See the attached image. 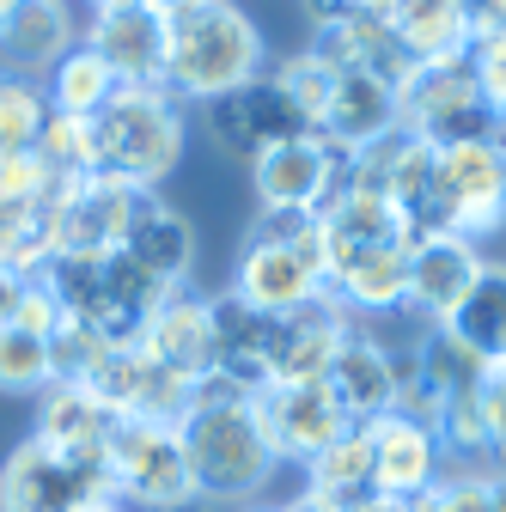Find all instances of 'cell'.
<instances>
[{"instance_id":"cell-1","label":"cell","mask_w":506,"mask_h":512,"mask_svg":"<svg viewBox=\"0 0 506 512\" xmlns=\"http://www.w3.org/2000/svg\"><path fill=\"white\" fill-rule=\"evenodd\" d=\"M415 226L397 202L342 189L324 208V287L330 299L354 311H403L409 287V256H415Z\"/></svg>"},{"instance_id":"cell-2","label":"cell","mask_w":506,"mask_h":512,"mask_svg":"<svg viewBox=\"0 0 506 512\" xmlns=\"http://www.w3.org/2000/svg\"><path fill=\"white\" fill-rule=\"evenodd\" d=\"M177 439H183V464L196 482V500L208 506H250L269 476L281 470L275 445L263 433L257 397H232V403H189L177 415Z\"/></svg>"},{"instance_id":"cell-3","label":"cell","mask_w":506,"mask_h":512,"mask_svg":"<svg viewBox=\"0 0 506 512\" xmlns=\"http://www.w3.org/2000/svg\"><path fill=\"white\" fill-rule=\"evenodd\" d=\"M263 80V31L232 0H196L165 19V86L171 98H220Z\"/></svg>"},{"instance_id":"cell-4","label":"cell","mask_w":506,"mask_h":512,"mask_svg":"<svg viewBox=\"0 0 506 512\" xmlns=\"http://www.w3.org/2000/svg\"><path fill=\"white\" fill-rule=\"evenodd\" d=\"M86 128H92V177L147 189V196L183 159V98H171V86H122L116 104L98 110Z\"/></svg>"},{"instance_id":"cell-5","label":"cell","mask_w":506,"mask_h":512,"mask_svg":"<svg viewBox=\"0 0 506 512\" xmlns=\"http://www.w3.org/2000/svg\"><path fill=\"white\" fill-rule=\"evenodd\" d=\"M37 275H43V287L61 299V311L80 317V324H92V330H98L104 342H116V348L141 342L147 317H153L159 299H165V287L147 281L122 250H110V256H49Z\"/></svg>"},{"instance_id":"cell-6","label":"cell","mask_w":506,"mask_h":512,"mask_svg":"<svg viewBox=\"0 0 506 512\" xmlns=\"http://www.w3.org/2000/svg\"><path fill=\"white\" fill-rule=\"evenodd\" d=\"M421 238H464L482 244L506 226V153L494 141L470 147H439L433 159V189L409 214Z\"/></svg>"},{"instance_id":"cell-7","label":"cell","mask_w":506,"mask_h":512,"mask_svg":"<svg viewBox=\"0 0 506 512\" xmlns=\"http://www.w3.org/2000/svg\"><path fill=\"white\" fill-rule=\"evenodd\" d=\"M104 500H116L110 458L61 452L31 433L0 464V512H92Z\"/></svg>"},{"instance_id":"cell-8","label":"cell","mask_w":506,"mask_h":512,"mask_svg":"<svg viewBox=\"0 0 506 512\" xmlns=\"http://www.w3.org/2000/svg\"><path fill=\"white\" fill-rule=\"evenodd\" d=\"M397 104H403V128L427 147H470V141L500 135V116H494V104L482 98V86L470 74V55L421 61V68L403 80Z\"/></svg>"},{"instance_id":"cell-9","label":"cell","mask_w":506,"mask_h":512,"mask_svg":"<svg viewBox=\"0 0 506 512\" xmlns=\"http://www.w3.org/2000/svg\"><path fill=\"white\" fill-rule=\"evenodd\" d=\"M110 482L116 500L129 512H177L196 500V482H189L183 464V439L171 421H122L110 433Z\"/></svg>"},{"instance_id":"cell-10","label":"cell","mask_w":506,"mask_h":512,"mask_svg":"<svg viewBox=\"0 0 506 512\" xmlns=\"http://www.w3.org/2000/svg\"><path fill=\"white\" fill-rule=\"evenodd\" d=\"M202 122H208V135H214L232 159H244V165H257V159H263L269 147H281V141L311 135L305 110L275 86V74L250 80V86H238V92L208 98V104H202Z\"/></svg>"},{"instance_id":"cell-11","label":"cell","mask_w":506,"mask_h":512,"mask_svg":"<svg viewBox=\"0 0 506 512\" xmlns=\"http://www.w3.org/2000/svg\"><path fill=\"white\" fill-rule=\"evenodd\" d=\"M348 147H330L324 135H299L269 147L257 165H250V183H257V202L263 208H330L342 189H348Z\"/></svg>"},{"instance_id":"cell-12","label":"cell","mask_w":506,"mask_h":512,"mask_svg":"<svg viewBox=\"0 0 506 512\" xmlns=\"http://www.w3.org/2000/svg\"><path fill=\"white\" fill-rule=\"evenodd\" d=\"M141 196H147V189L110 183V177L68 183V189H61V202H55V226H49L55 256H110V250H122Z\"/></svg>"},{"instance_id":"cell-13","label":"cell","mask_w":506,"mask_h":512,"mask_svg":"<svg viewBox=\"0 0 506 512\" xmlns=\"http://www.w3.org/2000/svg\"><path fill=\"white\" fill-rule=\"evenodd\" d=\"M232 293L250 299L257 311L269 317H287L299 305H311L324 287V244H257V238H244L238 250V269H232Z\"/></svg>"},{"instance_id":"cell-14","label":"cell","mask_w":506,"mask_h":512,"mask_svg":"<svg viewBox=\"0 0 506 512\" xmlns=\"http://www.w3.org/2000/svg\"><path fill=\"white\" fill-rule=\"evenodd\" d=\"M86 49L122 86H165V13H153L147 0H110V7H92Z\"/></svg>"},{"instance_id":"cell-15","label":"cell","mask_w":506,"mask_h":512,"mask_svg":"<svg viewBox=\"0 0 506 512\" xmlns=\"http://www.w3.org/2000/svg\"><path fill=\"white\" fill-rule=\"evenodd\" d=\"M257 415H263V433L275 445V458L299 464V470L318 458L336 433H348V415L336 409L324 378H311V384H269V391L257 397Z\"/></svg>"},{"instance_id":"cell-16","label":"cell","mask_w":506,"mask_h":512,"mask_svg":"<svg viewBox=\"0 0 506 512\" xmlns=\"http://www.w3.org/2000/svg\"><path fill=\"white\" fill-rule=\"evenodd\" d=\"M372 433V488L391 494V500H421L439 476H446V445H439L433 421L415 415H378L366 421Z\"/></svg>"},{"instance_id":"cell-17","label":"cell","mask_w":506,"mask_h":512,"mask_svg":"<svg viewBox=\"0 0 506 512\" xmlns=\"http://www.w3.org/2000/svg\"><path fill=\"white\" fill-rule=\"evenodd\" d=\"M92 391H98L122 421H171V427H177V415L189 409V378L171 372V366H159L141 342L110 348V360H104L98 378H92Z\"/></svg>"},{"instance_id":"cell-18","label":"cell","mask_w":506,"mask_h":512,"mask_svg":"<svg viewBox=\"0 0 506 512\" xmlns=\"http://www.w3.org/2000/svg\"><path fill=\"white\" fill-rule=\"evenodd\" d=\"M318 61H330L336 74H372L403 92V80L415 74L409 49L397 43L391 19H366V13H336V19H318L311 25V43H305Z\"/></svg>"},{"instance_id":"cell-19","label":"cell","mask_w":506,"mask_h":512,"mask_svg":"<svg viewBox=\"0 0 506 512\" xmlns=\"http://www.w3.org/2000/svg\"><path fill=\"white\" fill-rule=\"evenodd\" d=\"M482 263H488L482 244H464V238H415L403 311H415L427 330H439V324H446V317L464 305V293L476 287Z\"/></svg>"},{"instance_id":"cell-20","label":"cell","mask_w":506,"mask_h":512,"mask_svg":"<svg viewBox=\"0 0 506 512\" xmlns=\"http://www.w3.org/2000/svg\"><path fill=\"white\" fill-rule=\"evenodd\" d=\"M348 330H354V317H348L330 293H318L311 305H299V311L275 317L269 384H311V378H324Z\"/></svg>"},{"instance_id":"cell-21","label":"cell","mask_w":506,"mask_h":512,"mask_svg":"<svg viewBox=\"0 0 506 512\" xmlns=\"http://www.w3.org/2000/svg\"><path fill=\"white\" fill-rule=\"evenodd\" d=\"M324 384H330L336 409L348 415V427H366V421L397 409V354L366 330H348L330 372H324Z\"/></svg>"},{"instance_id":"cell-22","label":"cell","mask_w":506,"mask_h":512,"mask_svg":"<svg viewBox=\"0 0 506 512\" xmlns=\"http://www.w3.org/2000/svg\"><path fill=\"white\" fill-rule=\"evenodd\" d=\"M214 311V372H226L232 384H244L250 397L269 391V348H275V317L257 311L250 299H238L232 287L208 299Z\"/></svg>"},{"instance_id":"cell-23","label":"cell","mask_w":506,"mask_h":512,"mask_svg":"<svg viewBox=\"0 0 506 512\" xmlns=\"http://www.w3.org/2000/svg\"><path fill=\"white\" fill-rule=\"evenodd\" d=\"M141 348L159 366L183 372L189 384L208 378L214 372V311H208V299L202 293H183V287L165 293L159 311L147 317V330H141Z\"/></svg>"},{"instance_id":"cell-24","label":"cell","mask_w":506,"mask_h":512,"mask_svg":"<svg viewBox=\"0 0 506 512\" xmlns=\"http://www.w3.org/2000/svg\"><path fill=\"white\" fill-rule=\"evenodd\" d=\"M397 128H403L397 86L372 80V74H336L330 104H324V116H318V135H324L330 147L360 153V147H372V141L397 135Z\"/></svg>"},{"instance_id":"cell-25","label":"cell","mask_w":506,"mask_h":512,"mask_svg":"<svg viewBox=\"0 0 506 512\" xmlns=\"http://www.w3.org/2000/svg\"><path fill=\"white\" fill-rule=\"evenodd\" d=\"M122 256H129L147 281H159L165 293H177L189 281V269H196V226H189L171 202L141 196V208L129 220V238H122Z\"/></svg>"},{"instance_id":"cell-26","label":"cell","mask_w":506,"mask_h":512,"mask_svg":"<svg viewBox=\"0 0 506 512\" xmlns=\"http://www.w3.org/2000/svg\"><path fill=\"white\" fill-rule=\"evenodd\" d=\"M68 49H74L68 0H19V7L0 13V61L13 68V80L49 74Z\"/></svg>"},{"instance_id":"cell-27","label":"cell","mask_w":506,"mask_h":512,"mask_svg":"<svg viewBox=\"0 0 506 512\" xmlns=\"http://www.w3.org/2000/svg\"><path fill=\"white\" fill-rule=\"evenodd\" d=\"M116 427H122V415L92 391V384H49L37 397V439L61 445V452L104 458Z\"/></svg>"},{"instance_id":"cell-28","label":"cell","mask_w":506,"mask_h":512,"mask_svg":"<svg viewBox=\"0 0 506 512\" xmlns=\"http://www.w3.org/2000/svg\"><path fill=\"white\" fill-rule=\"evenodd\" d=\"M397 43L409 49V61H458L470 55L476 31H470V0H403L391 13Z\"/></svg>"},{"instance_id":"cell-29","label":"cell","mask_w":506,"mask_h":512,"mask_svg":"<svg viewBox=\"0 0 506 512\" xmlns=\"http://www.w3.org/2000/svg\"><path fill=\"white\" fill-rule=\"evenodd\" d=\"M439 330H452L482 366H506V263H482L476 287Z\"/></svg>"},{"instance_id":"cell-30","label":"cell","mask_w":506,"mask_h":512,"mask_svg":"<svg viewBox=\"0 0 506 512\" xmlns=\"http://www.w3.org/2000/svg\"><path fill=\"white\" fill-rule=\"evenodd\" d=\"M305 494L330 500L336 512L354 506V500H366V494H372V433H366V427L336 433L324 452L305 464Z\"/></svg>"},{"instance_id":"cell-31","label":"cell","mask_w":506,"mask_h":512,"mask_svg":"<svg viewBox=\"0 0 506 512\" xmlns=\"http://www.w3.org/2000/svg\"><path fill=\"white\" fill-rule=\"evenodd\" d=\"M116 92H122V80L104 68V61L86 49V43H74L68 55L49 68V86H43V104L55 110V116H74V122H92L98 110H110L116 104Z\"/></svg>"},{"instance_id":"cell-32","label":"cell","mask_w":506,"mask_h":512,"mask_svg":"<svg viewBox=\"0 0 506 512\" xmlns=\"http://www.w3.org/2000/svg\"><path fill=\"white\" fill-rule=\"evenodd\" d=\"M409 366L433 384V391H439V403H446V397H464V391H476V384L488 378V366L452 336V330H427L421 342H415V354H409Z\"/></svg>"},{"instance_id":"cell-33","label":"cell","mask_w":506,"mask_h":512,"mask_svg":"<svg viewBox=\"0 0 506 512\" xmlns=\"http://www.w3.org/2000/svg\"><path fill=\"white\" fill-rule=\"evenodd\" d=\"M49 384H55L49 336L19 330V324H0V391H7V397H43Z\"/></svg>"},{"instance_id":"cell-34","label":"cell","mask_w":506,"mask_h":512,"mask_svg":"<svg viewBox=\"0 0 506 512\" xmlns=\"http://www.w3.org/2000/svg\"><path fill=\"white\" fill-rule=\"evenodd\" d=\"M31 153H37V165L55 183H80V177H92V128L49 110L43 128H37V141H31Z\"/></svg>"},{"instance_id":"cell-35","label":"cell","mask_w":506,"mask_h":512,"mask_svg":"<svg viewBox=\"0 0 506 512\" xmlns=\"http://www.w3.org/2000/svg\"><path fill=\"white\" fill-rule=\"evenodd\" d=\"M110 348H116V342H104L92 324H80V317H61L55 336H49V372H55V384H92L98 366L110 360Z\"/></svg>"},{"instance_id":"cell-36","label":"cell","mask_w":506,"mask_h":512,"mask_svg":"<svg viewBox=\"0 0 506 512\" xmlns=\"http://www.w3.org/2000/svg\"><path fill=\"white\" fill-rule=\"evenodd\" d=\"M275 86L305 110L311 135H318V116H324V104H330V86H336V68H330V61H318L311 49H299V55H287L281 68H275Z\"/></svg>"},{"instance_id":"cell-37","label":"cell","mask_w":506,"mask_h":512,"mask_svg":"<svg viewBox=\"0 0 506 512\" xmlns=\"http://www.w3.org/2000/svg\"><path fill=\"white\" fill-rule=\"evenodd\" d=\"M476 391H482V384H476ZM476 391L446 397V403H439V415H433V433H439V445H446V458H488V452H494V445H488V427H482Z\"/></svg>"},{"instance_id":"cell-38","label":"cell","mask_w":506,"mask_h":512,"mask_svg":"<svg viewBox=\"0 0 506 512\" xmlns=\"http://www.w3.org/2000/svg\"><path fill=\"white\" fill-rule=\"evenodd\" d=\"M415 506H421V512H488V506H494V470L458 464V470L439 476Z\"/></svg>"},{"instance_id":"cell-39","label":"cell","mask_w":506,"mask_h":512,"mask_svg":"<svg viewBox=\"0 0 506 512\" xmlns=\"http://www.w3.org/2000/svg\"><path fill=\"white\" fill-rule=\"evenodd\" d=\"M250 238L257 244H324V214L318 208H257L250 220Z\"/></svg>"},{"instance_id":"cell-40","label":"cell","mask_w":506,"mask_h":512,"mask_svg":"<svg viewBox=\"0 0 506 512\" xmlns=\"http://www.w3.org/2000/svg\"><path fill=\"white\" fill-rule=\"evenodd\" d=\"M470 74H476L482 98L494 104V116L506 122V31H488L470 43Z\"/></svg>"},{"instance_id":"cell-41","label":"cell","mask_w":506,"mask_h":512,"mask_svg":"<svg viewBox=\"0 0 506 512\" xmlns=\"http://www.w3.org/2000/svg\"><path fill=\"white\" fill-rule=\"evenodd\" d=\"M476 403H482V427H488V445H494V452L506 458V366H488V378H482Z\"/></svg>"},{"instance_id":"cell-42","label":"cell","mask_w":506,"mask_h":512,"mask_svg":"<svg viewBox=\"0 0 506 512\" xmlns=\"http://www.w3.org/2000/svg\"><path fill=\"white\" fill-rule=\"evenodd\" d=\"M31 281H37V275H25V269H13V263H0V324H13V317H19Z\"/></svg>"},{"instance_id":"cell-43","label":"cell","mask_w":506,"mask_h":512,"mask_svg":"<svg viewBox=\"0 0 506 512\" xmlns=\"http://www.w3.org/2000/svg\"><path fill=\"white\" fill-rule=\"evenodd\" d=\"M470 31H476V37L506 31V0H470Z\"/></svg>"},{"instance_id":"cell-44","label":"cell","mask_w":506,"mask_h":512,"mask_svg":"<svg viewBox=\"0 0 506 512\" xmlns=\"http://www.w3.org/2000/svg\"><path fill=\"white\" fill-rule=\"evenodd\" d=\"M342 512H415V500H391V494H366V500H354V506H342Z\"/></svg>"},{"instance_id":"cell-45","label":"cell","mask_w":506,"mask_h":512,"mask_svg":"<svg viewBox=\"0 0 506 512\" xmlns=\"http://www.w3.org/2000/svg\"><path fill=\"white\" fill-rule=\"evenodd\" d=\"M348 7H354V13H366V19H391L403 0H348Z\"/></svg>"},{"instance_id":"cell-46","label":"cell","mask_w":506,"mask_h":512,"mask_svg":"<svg viewBox=\"0 0 506 512\" xmlns=\"http://www.w3.org/2000/svg\"><path fill=\"white\" fill-rule=\"evenodd\" d=\"M287 512H336V506H330V500H318V494H305V488H299V494L287 500Z\"/></svg>"},{"instance_id":"cell-47","label":"cell","mask_w":506,"mask_h":512,"mask_svg":"<svg viewBox=\"0 0 506 512\" xmlns=\"http://www.w3.org/2000/svg\"><path fill=\"white\" fill-rule=\"evenodd\" d=\"M147 7H153V13H165V19H171V13H183V7H196V0H147Z\"/></svg>"},{"instance_id":"cell-48","label":"cell","mask_w":506,"mask_h":512,"mask_svg":"<svg viewBox=\"0 0 506 512\" xmlns=\"http://www.w3.org/2000/svg\"><path fill=\"white\" fill-rule=\"evenodd\" d=\"M488 512H506V470H494V506Z\"/></svg>"},{"instance_id":"cell-49","label":"cell","mask_w":506,"mask_h":512,"mask_svg":"<svg viewBox=\"0 0 506 512\" xmlns=\"http://www.w3.org/2000/svg\"><path fill=\"white\" fill-rule=\"evenodd\" d=\"M92 512H129V506H122V500H104V506H92Z\"/></svg>"},{"instance_id":"cell-50","label":"cell","mask_w":506,"mask_h":512,"mask_svg":"<svg viewBox=\"0 0 506 512\" xmlns=\"http://www.w3.org/2000/svg\"><path fill=\"white\" fill-rule=\"evenodd\" d=\"M494 147H500V153H506V122H500V135H494Z\"/></svg>"},{"instance_id":"cell-51","label":"cell","mask_w":506,"mask_h":512,"mask_svg":"<svg viewBox=\"0 0 506 512\" xmlns=\"http://www.w3.org/2000/svg\"><path fill=\"white\" fill-rule=\"evenodd\" d=\"M244 512H287V506H244Z\"/></svg>"},{"instance_id":"cell-52","label":"cell","mask_w":506,"mask_h":512,"mask_svg":"<svg viewBox=\"0 0 506 512\" xmlns=\"http://www.w3.org/2000/svg\"><path fill=\"white\" fill-rule=\"evenodd\" d=\"M7 7H19V0H0V13H7Z\"/></svg>"},{"instance_id":"cell-53","label":"cell","mask_w":506,"mask_h":512,"mask_svg":"<svg viewBox=\"0 0 506 512\" xmlns=\"http://www.w3.org/2000/svg\"><path fill=\"white\" fill-rule=\"evenodd\" d=\"M92 7H110V0H92Z\"/></svg>"}]
</instances>
